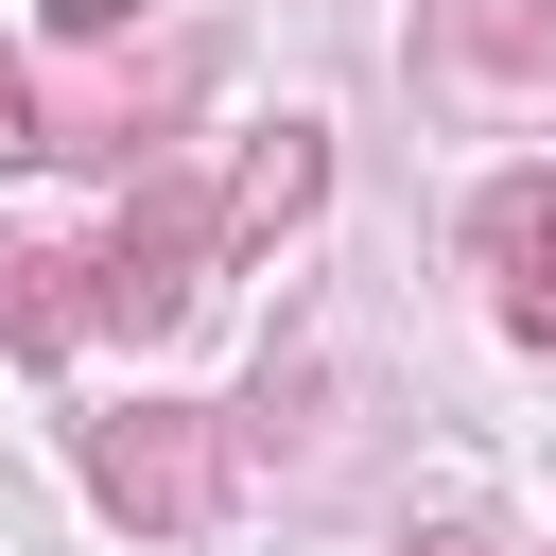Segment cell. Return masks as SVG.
I'll list each match as a JSON object with an SVG mask.
<instances>
[{
  "label": "cell",
  "instance_id": "obj_1",
  "mask_svg": "<svg viewBox=\"0 0 556 556\" xmlns=\"http://www.w3.org/2000/svg\"><path fill=\"white\" fill-rule=\"evenodd\" d=\"M87 486H104L139 539H191V521L226 504V417H208V400H122V417H87Z\"/></svg>",
  "mask_w": 556,
  "mask_h": 556
},
{
  "label": "cell",
  "instance_id": "obj_2",
  "mask_svg": "<svg viewBox=\"0 0 556 556\" xmlns=\"http://www.w3.org/2000/svg\"><path fill=\"white\" fill-rule=\"evenodd\" d=\"M208 261H226V208H208V191H174V174H156V191H139V208H122V243H104V261H87V313H104V330H174V313H191V295H208Z\"/></svg>",
  "mask_w": 556,
  "mask_h": 556
},
{
  "label": "cell",
  "instance_id": "obj_3",
  "mask_svg": "<svg viewBox=\"0 0 556 556\" xmlns=\"http://www.w3.org/2000/svg\"><path fill=\"white\" fill-rule=\"evenodd\" d=\"M417 52L469 104H556V0H417Z\"/></svg>",
  "mask_w": 556,
  "mask_h": 556
},
{
  "label": "cell",
  "instance_id": "obj_4",
  "mask_svg": "<svg viewBox=\"0 0 556 556\" xmlns=\"http://www.w3.org/2000/svg\"><path fill=\"white\" fill-rule=\"evenodd\" d=\"M469 261H486L504 330H521V348H556V191H539V174H504V191L469 208Z\"/></svg>",
  "mask_w": 556,
  "mask_h": 556
},
{
  "label": "cell",
  "instance_id": "obj_5",
  "mask_svg": "<svg viewBox=\"0 0 556 556\" xmlns=\"http://www.w3.org/2000/svg\"><path fill=\"white\" fill-rule=\"evenodd\" d=\"M313 191H330V139H313V122H261V139H243V174H226V243H278Z\"/></svg>",
  "mask_w": 556,
  "mask_h": 556
},
{
  "label": "cell",
  "instance_id": "obj_6",
  "mask_svg": "<svg viewBox=\"0 0 556 556\" xmlns=\"http://www.w3.org/2000/svg\"><path fill=\"white\" fill-rule=\"evenodd\" d=\"M70 330H87V261L70 243H17L0 261V348H70Z\"/></svg>",
  "mask_w": 556,
  "mask_h": 556
},
{
  "label": "cell",
  "instance_id": "obj_7",
  "mask_svg": "<svg viewBox=\"0 0 556 556\" xmlns=\"http://www.w3.org/2000/svg\"><path fill=\"white\" fill-rule=\"evenodd\" d=\"M0 156H52V122H35V70L0 52Z\"/></svg>",
  "mask_w": 556,
  "mask_h": 556
},
{
  "label": "cell",
  "instance_id": "obj_8",
  "mask_svg": "<svg viewBox=\"0 0 556 556\" xmlns=\"http://www.w3.org/2000/svg\"><path fill=\"white\" fill-rule=\"evenodd\" d=\"M52 17H70V35H122V17H139V0H52Z\"/></svg>",
  "mask_w": 556,
  "mask_h": 556
},
{
  "label": "cell",
  "instance_id": "obj_9",
  "mask_svg": "<svg viewBox=\"0 0 556 556\" xmlns=\"http://www.w3.org/2000/svg\"><path fill=\"white\" fill-rule=\"evenodd\" d=\"M417 556H504V539H486V521H434V539H417Z\"/></svg>",
  "mask_w": 556,
  "mask_h": 556
}]
</instances>
